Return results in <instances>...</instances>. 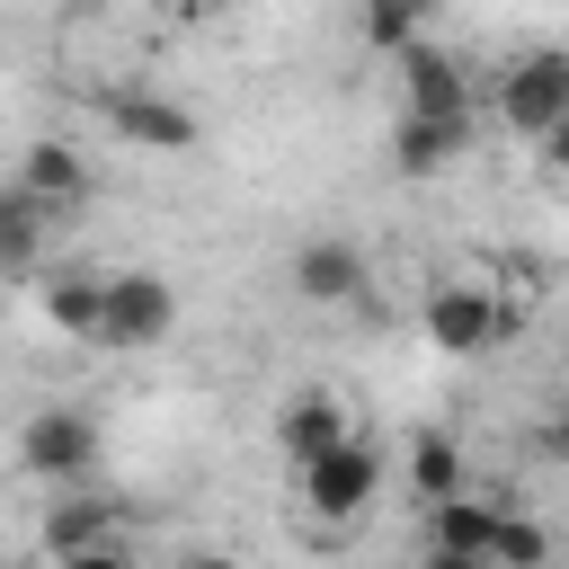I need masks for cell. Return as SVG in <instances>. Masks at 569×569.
I'll list each match as a JSON object with an SVG mask.
<instances>
[{
	"label": "cell",
	"mask_w": 569,
	"mask_h": 569,
	"mask_svg": "<svg viewBox=\"0 0 569 569\" xmlns=\"http://www.w3.org/2000/svg\"><path fill=\"white\" fill-rule=\"evenodd\" d=\"M489 116H498L507 133L542 142V133L569 116V44H533V53H516V62L498 71V89H489Z\"/></svg>",
	"instance_id": "obj_1"
},
{
	"label": "cell",
	"mask_w": 569,
	"mask_h": 569,
	"mask_svg": "<svg viewBox=\"0 0 569 569\" xmlns=\"http://www.w3.org/2000/svg\"><path fill=\"white\" fill-rule=\"evenodd\" d=\"M293 480H302V507H311L320 525H356V516L382 498V453H373V436H347V445H329L320 462H302Z\"/></svg>",
	"instance_id": "obj_2"
},
{
	"label": "cell",
	"mask_w": 569,
	"mask_h": 569,
	"mask_svg": "<svg viewBox=\"0 0 569 569\" xmlns=\"http://www.w3.org/2000/svg\"><path fill=\"white\" fill-rule=\"evenodd\" d=\"M418 329H427L436 356H489V347L516 329V311H507L489 284H436V293L418 302Z\"/></svg>",
	"instance_id": "obj_3"
},
{
	"label": "cell",
	"mask_w": 569,
	"mask_h": 569,
	"mask_svg": "<svg viewBox=\"0 0 569 569\" xmlns=\"http://www.w3.org/2000/svg\"><path fill=\"white\" fill-rule=\"evenodd\" d=\"M18 462H27L36 480H53V489H80V480L98 471V418L71 409V400L36 409V418L18 427Z\"/></svg>",
	"instance_id": "obj_4"
},
{
	"label": "cell",
	"mask_w": 569,
	"mask_h": 569,
	"mask_svg": "<svg viewBox=\"0 0 569 569\" xmlns=\"http://www.w3.org/2000/svg\"><path fill=\"white\" fill-rule=\"evenodd\" d=\"M169 329H178V284H169V276H151V267H124V276H107V329H98V347L151 356Z\"/></svg>",
	"instance_id": "obj_5"
},
{
	"label": "cell",
	"mask_w": 569,
	"mask_h": 569,
	"mask_svg": "<svg viewBox=\"0 0 569 569\" xmlns=\"http://www.w3.org/2000/svg\"><path fill=\"white\" fill-rule=\"evenodd\" d=\"M400 116H436V124H471V71L445 44H409L400 62Z\"/></svg>",
	"instance_id": "obj_6"
},
{
	"label": "cell",
	"mask_w": 569,
	"mask_h": 569,
	"mask_svg": "<svg viewBox=\"0 0 569 569\" xmlns=\"http://www.w3.org/2000/svg\"><path fill=\"white\" fill-rule=\"evenodd\" d=\"M365 276H373V267H365V249H356V240H338V231L302 240V249H293V267H284V284H293L311 311H338V302H356V293H365Z\"/></svg>",
	"instance_id": "obj_7"
},
{
	"label": "cell",
	"mask_w": 569,
	"mask_h": 569,
	"mask_svg": "<svg viewBox=\"0 0 569 569\" xmlns=\"http://www.w3.org/2000/svg\"><path fill=\"white\" fill-rule=\"evenodd\" d=\"M356 436V418H347V400L338 391H293L284 409H276V453L302 471V462H320L329 445H347Z\"/></svg>",
	"instance_id": "obj_8"
},
{
	"label": "cell",
	"mask_w": 569,
	"mask_h": 569,
	"mask_svg": "<svg viewBox=\"0 0 569 569\" xmlns=\"http://www.w3.org/2000/svg\"><path fill=\"white\" fill-rule=\"evenodd\" d=\"M107 124L142 151H196V116L160 89H107Z\"/></svg>",
	"instance_id": "obj_9"
},
{
	"label": "cell",
	"mask_w": 569,
	"mask_h": 569,
	"mask_svg": "<svg viewBox=\"0 0 569 569\" xmlns=\"http://www.w3.org/2000/svg\"><path fill=\"white\" fill-rule=\"evenodd\" d=\"M18 187H27L44 213H80V204H89V160H80L62 133H44V142L18 151Z\"/></svg>",
	"instance_id": "obj_10"
},
{
	"label": "cell",
	"mask_w": 569,
	"mask_h": 569,
	"mask_svg": "<svg viewBox=\"0 0 569 569\" xmlns=\"http://www.w3.org/2000/svg\"><path fill=\"white\" fill-rule=\"evenodd\" d=\"M116 498H98V489H62L53 507H44V525H36V542H44V560H71V551H98V542H116Z\"/></svg>",
	"instance_id": "obj_11"
},
{
	"label": "cell",
	"mask_w": 569,
	"mask_h": 569,
	"mask_svg": "<svg viewBox=\"0 0 569 569\" xmlns=\"http://www.w3.org/2000/svg\"><path fill=\"white\" fill-rule=\"evenodd\" d=\"M507 507H516V498H471V489H462V498H436V507H427V551H462V560H480Z\"/></svg>",
	"instance_id": "obj_12"
},
{
	"label": "cell",
	"mask_w": 569,
	"mask_h": 569,
	"mask_svg": "<svg viewBox=\"0 0 569 569\" xmlns=\"http://www.w3.org/2000/svg\"><path fill=\"white\" fill-rule=\"evenodd\" d=\"M44 320L62 338H98L107 329V276L98 267H53L44 276Z\"/></svg>",
	"instance_id": "obj_13"
},
{
	"label": "cell",
	"mask_w": 569,
	"mask_h": 569,
	"mask_svg": "<svg viewBox=\"0 0 569 569\" xmlns=\"http://www.w3.org/2000/svg\"><path fill=\"white\" fill-rule=\"evenodd\" d=\"M462 142H471V124L400 116V124H391V169H400V178H436V169H453V160H462Z\"/></svg>",
	"instance_id": "obj_14"
},
{
	"label": "cell",
	"mask_w": 569,
	"mask_h": 569,
	"mask_svg": "<svg viewBox=\"0 0 569 569\" xmlns=\"http://www.w3.org/2000/svg\"><path fill=\"white\" fill-rule=\"evenodd\" d=\"M427 18H436V0H365V9H356V36L400 62L409 44H427Z\"/></svg>",
	"instance_id": "obj_15"
},
{
	"label": "cell",
	"mask_w": 569,
	"mask_h": 569,
	"mask_svg": "<svg viewBox=\"0 0 569 569\" xmlns=\"http://www.w3.org/2000/svg\"><path fill=\"white\" fill-rule=\"evenodd\" d=\"M409 489L436 507V498H462V445H453V427H427L418 445H409Z\"/></svg>",
	"instance_id": "obj_16"
},
{
	"label": "cell",
	"mask_w": 569,
	"mask_h": 569,
	"mask_svg": "<svg viewBox=\"0 0 569 569\" xmlns=\"http://www.w3.org/2000/svg\"><path fill=\"white\" fill-rule=\"evenodd\" d=\"M44 222H53V213L9 178V187H0V267H36V258H44Z\"/></svg>",
	"instance_id": "obj_17"
},
{
	"label": "cell",
	"mask_w": 569,
	"mask_h": 569,
	"mask_svg": "<svg viewBox=\"0 0 569 569\" xmlns=\"http://www.w3.org/2000/svg\"><path fill=\"white\" fill-rule=\"evenodd\" d=\"M480 560H489V569H551V533H542V525H533L525 507H507Z\"/></svg>",
	"instance_id": "obj_18"
},
{
	"label": "cell",
	"mask_w": 569,
	"mask_h": 569,
	"mask_svg": "<svg viewBox=\"0 0 569 569\" xmlns=\"http://www.w3.org/2000/svg\"><path fill=\"white\" fill-rule=\"evenodd\" d=\"M53 569H142L133 551H124V533L116 542H98V551H71V560H53Z\"/></svg>",
	"instance_id": "obj_19"
},
{
	"label": "cell",
	"mask_w": 569,
	"mask_h": 569,
	"mask_svg": "<svg viewBox=\"0 0 569 569\" xmlns=\"http://www.w3.org/2000/svg\"><path fill=\"white\" fill-rule=\"evenodd\" d=\"M533 445H542V453H551V462H569V409H551V418H542V427H533Z\"/></svg>",
	"instance_id": "obj_20"
},
{
	"label": "cell",
	"mask_w": 569,
	"mask_h": 569,
	"mask_svg": "<svg viewBox=\"0 0 569 569\" xmlns=\"http://www.w3.org/2000/svg\"><path fill=\"white\" fill-rule=\"evenodd\" d=\"M542 169H551V178H569V116L542 133Z\"/></svg>",
	"instance_id": "obj_21"
},
{
	"label": "cell",
	"mask_w": 569,
	"mask_h": 569,
	"mask_svg": "<svg viewBox=\"0 0 569 569\" xmlns=\"http://www.w3.org/2000/svg\"><path fill=\"white\" fill-rule=\"evenodd\" d=\"M418 569H489V560H462V551H427Z\"/></svg>",
	"instance_id": "obj_22"
},
{
	"label": "cell",
	"mask_w": 569,
	"mask_h": 569,
	"mask_svg": "<svg viewBox=\"0 0 569 569\" xmlns=\"http://www.w3.org/2000/svg\"><path fill=\"white\" fill-rule=\"evenodd\" d=\"M178 569H240V560H231V551H187Z\"/></svg>",
	"instance_id": "obj_23"
}]
</instances>
